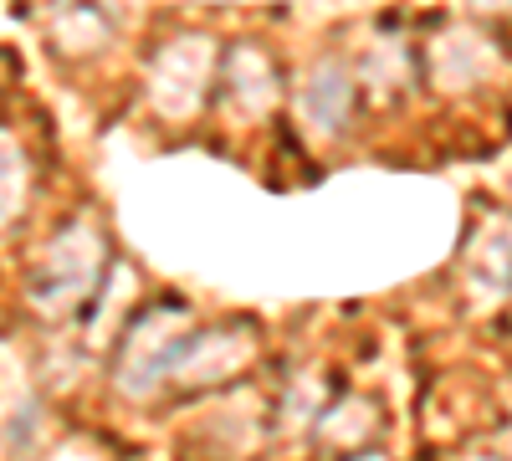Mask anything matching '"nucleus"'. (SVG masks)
I'll return each mask as SVG.
<instances>
[{
	"label": "nucleus",
	"mask_w": 512,
	"mask_h": 461,
	"mask_svg": "<svg viewBox=\"0 0 512 461\" xmlns=\"http://www.w3.org/2000/svg\"><path fill=\"white\" fill-rule=\"evenodd\" d=\"M308 103H313V118L328 123V129H338V118H344V103H349V82L344 72H318L313 77V88H308Z\"/></svg>",
	"instance_id": "obj_1"
}]
</instances>
